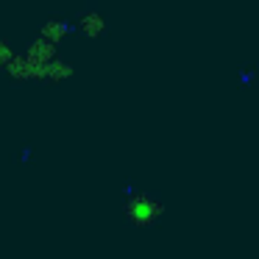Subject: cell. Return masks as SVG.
<instances>
[{
	"label": "cell",
	"mask_w": 259,
	"mask_h": 259,
	"mask_svg": "<svg viewBox=\"0 0 259 259\" xmlns=\"http://www.w3.org/2000/svg\"><path fill=\"white\" fill-rule=\"evenodd\" d=\"M81 28H84L87 34H98V31L103 28V17L98 12H87L84 17H81Z\"/></svg>",
	"instance_id": "6da1fadb"
}]
</instances>
